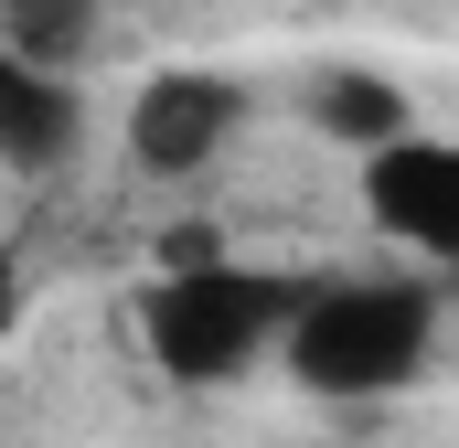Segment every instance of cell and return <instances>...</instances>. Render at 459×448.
<instances>
[{
	"instance_id": "9c48e42d",
	"label": "cell",
	"mask_w": 459,
	"mask_h": 448,
	"mask_svg": "<svg viewBox=\"0 0 459 448\" xmlns=\"http://www.w3.org/2000/svg\"><path fill=\"white\" fill-rule=\"evenodd\" d=\"M0 75H11V54H0Z\"/></svg>"
},
{
	"instance_id": "277c9868",
	"label": "cell",
	"mask_w": 459,
	"mask_h": 448,
	"mask_svg": "<svg viewBox=\"0 0 459 448\" xmlns=\"http://www.w3.org/2000/svg\"><path fill=\"white\" fill-rule=\"evenodd\" d=\"M235 117H246V97H235L225 75L182 65V75H150V86H139V108H128V150H139V171L182 182V171H204V160L235 139Z\"/></svg>"
},
{
	"instance_id": "ba28073f",
	"label": "cell",
	"mask_w": 459,
	"mask_h": 448,
	"mask_svg": "<svg viewBox=\"0 0 459 448\" xmlns=\"http://www.w3.org/2000/svg\"><path fill=\"white\" fill-rule=\"evenodd\" d=\"M0 321H11V267H0Z\"/></svg>"
},
{
	"instance_id": "7a4b0ae2",
	"label": "cell",
	"mask_w": 459,
	"mask_h": 448,
	"mask_svg": "<svg viewBox=\"0 0 459 448\" xmlns=\"http://www.w3.org/2000/svg\"><path fill=\"white\" fill-rule=\"evenodd\" d=\"M139 321H150V363H160L171 384H225V374H246V363L278 341L289 289H278V278H246L225 256H204V267H171Z\"/></svg>"
},
{
	"instance_id": "52a82bcc",
	"label": "cell",
	"mask_w": 459,
	"mask_h": 448,
	"mask_svg": "<svg viewBox=\"0 0 459 448\" xmlns=\"http://www.w3.org/2000/svg\"><path fill=\"white\" fill-rule=\"evenodd\" d=\"M86 22H97V0H11L0 54L11 65H75L86 54Z\"/></svg>"
},
{
	"instance_id": "6da1fadb",
	"label": "cell",
	"mask_w": 459,
	"mask_h": 448,
	"mask_svg": "<svg viewBox=\"0 0 459 448\" xmlns=\"http://www.w3.org/2000/svg\"><path fill=\"white\" fill-rule=\"evenodd\" d=\"M289 374L321 384V395H395L428 341H438V299L428 289H321V299H289Z\"/></svg>"
},
{
	"instance_id": "5b68a950",
	"label": "cell",
	"mask_w": 459,
	"mask_h": 448,
	"mask_svg": "<svg viewBox=\"0 0 459 448\" xmlns=\"http://www.w3.org/2000/svg\"><path fill=\"white\" fill-rule=\"evenodd\" d=\"M75 150V97L54 65H11L0 75V160L11 171H54Z\"/></svg>"
},
{
	"instance_id": "8992f818",
	"label": "cell",
	"mask_w": 459,
	"mask_h": 448,
	"mask_svg": "<svg viewBox=\"0 0 459 448\" xmlns=\"http://www.w3.org/2000/svg\"><path fill=\"white\" fill-rule=\"evenodd\" d=\"M310 117H321L332 139H363V150H374V139H395V128H406V97H395L385 75L342 65V75H321V86H310Z\"/></svg>"
},
{
	"instance_id": "3957f363",
	"label": "cell",
	"mask_w": 459,
	"mask_h": 448,
	"mask_svg": "<svg viewBox=\"0 0 459 448\" xmlns=\"http://www.w3.org/2000/svg\"><path fill=\"white\" fill-rule=\"evenodd\" d=\"M363 203H374L385 235L449 256V246H459V150H449V139H417V128L374 139V150H363Z\"/></svg>"
}]
</instances>
